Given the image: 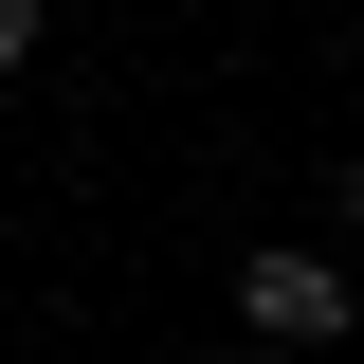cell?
Wrapping results in <instances>:
<instances>
[{"instance_id":"1","label":"cell","mask_w":364,"mask_h":364,"mask_svg":"<svg viewBox=\"0 0 364 364\" xmlns=\"http://www.w3.org/2000/svg\"><path fill=\"white\" fill-rule=\"evenodd\" d=\"M237 328H273V346H346V273H328V255H237Z\"/></svg>"},{"instance_id":"2","label":"cell","mask_w":364,"mask_h":364,"mask_svg":"<svg viewBox=\"0 0 364 364\" xmlns=\"http://www.w3.org/2000/svg\"><path fill=\"white\" fill-rule=\"evenodd\" d=\"M18 55H37V0H0V73H18Z\"/></svg>"}]
</instances>
